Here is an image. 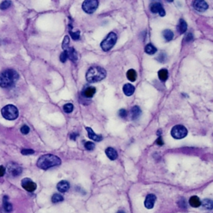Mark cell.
I'll use <instances>...</instances> for the list:
<instances>
[{
	"mask_svg": "<svg viewBox=\"0 0 213 213\" xmlns=\"http://www.w3.org/2000/svg\"><path fill=\"white\" fill-rule=\"evenodd\" d=\"M10 5H11L10 1H4V2H2L1 4H0V9H2V10H5V9H7V8H8L10 7Z\"/></svg>",
	"mask_w": 213,
	"mask_h": 213,
	"instance_id": "obj_30",
	"label": "cell"
},
{
	"mask_svg": "<svg viewBox=\"0 0 213 213\" xmlns=\"http://www.w3.org/2000/svg\"><path fill=\"white\" fill-rule=\"evenodd\" d=\"M78 136V134L77 132H72V133H71V135H70V138H71V140L75 141Z\"/></svg>",
	"mask_w": 213,
	"mask_h": 213,
	"instance_id": "obj_40",
	"label": "cell"
},
{
	"mask_svg": "<svg viewBox=\"0 0 213 213\" xmlns=\"http://www.w3.org/2000/svg\"><path fill=\"white\" fill-rule=\"evenodd\" d=\"M186 42H191L192 41L193 39H194V38H193V35L192 33H188L187 34H186Z\"/></svg>",
	"mask_w": 213,
	"mask_h": 213,
	"instance_id": "obj_37",
	"label": "cell"
},
{
	"mask_svg": "<svg viewBox=\"0 0 213 213\" xmlns=\"http://www.w3.org/2000/svg\"><path fill=\"white\" fill-rule=\"evenodd\" d=\"M156 200H157V197H156V196L153 195V194H149V195H148L144 202V205L145 206H146V208H148V209L153 208L155 202H156Z\"/></svg>",
	"mask_w": 213,
	"mask_h": 213,
	"instance_id": "obj_12",
	"label": "cell"
},
{
	"mask_svg": "<svg viewBox=\"0 0 213 213\" xmlns=\"http://www.w3.org/2000/svg\"><path fill=\"white\" fill-rule=\"evenodd\" d=\"M22 186L29 192H34L37 188V184L32 181L30 178H24L22 180Z\"/></svg>",
	"mask_w": 213,
	"mask_h": 213,
	"instance_id": "obj_8",
	"label": "cell"
},
{
	"mask_svg": "<svg viewBox=\"0 0 213 213\" xmlns=\"http://www.w3.org/2000/svg\"><path fill=\"white\" fill-rule=\"evenodd\" d=\"M69 188H70V185L67 181H61L57 185V189L59 190V192H66L68 191Z\"/></svg>",
	"mask_w": 213,
	"mask_h": 213,
	"instance_id": "obj_14",
	"label": "cell"
},
{
	"mask_svg": "<svg viewBox=\"0 0 213 213\" xmlns=\"http://www.w3.org/2000/svg\"><path fill=\"white\" fill-rule=\"evenodd\" d=\"M59 59H60V61L62 62H65L66 61H67V59H68V53H67V52L66 51H63L60 54V57H59Z\"/></svg>",
	"mask_w": 213,
	"mask_h": 213,
	"instance_id": "obj_34",
	"label": "cell"
},
{
	"mask_svg": "<svg viewBox=\"0 0 213 213\" xmlns=\"http://www.w3.org/2000/svg\"><path fill=\"white\" fill-rule=\"evenodd\" d=\"M158 78L162 81V82H165L167 81V79L168 78V71L165 68L161 69L158 72Z\"/></svg>",
	"mask_w": 213,
	"mask_h": 213,
	"instance_id": "obj_21",
	"label": "cell"
},
{
	"mask_svg": "<svg viewBox=\"0 0 213 213\" xmlns=\"http://www.w3.org/2000/svg\"><path fill=\"white\" fill-rule=\"evenodd\" d=\"M156 143L157 145H159V146H162V145H163V141H162V138H159L157 140V141H156Z\"/></svg>",
	"mask_w": 213,
	"mask_h": 213,
	"instance_id": "obj_41",
	"label": "cell"
},
{
	"mask_svg": "<svg viewBox=\"0 0 213 213\" xmlns=\"http://www.w3.org/2000/svg\"><path fill=\"white\" fill-rule=\"evenodd\" d=\"M5 172H6V169H5L4 166H0V177L4 176V174H5Z\"/></svg>",
	"mask_w": 213,
	"mask_h": 213,
	"instance_id": "obj_39",
	"label": "cell"
},
{
	"mask_svg": "<svg viewBox=\"0 0 213 213\" xmlns=\"http://www.w3.org/2000/svg\"><path fill=\"white\" fill-rule=\"evenodd\" d=\"M106 70L98 66L91 67L87 72L86 79L89 83H97L106 78Z\"/></svg>",
	"mask_w": 213,
	"mask_h": 213,
	"instance_id": "obj_3",
	"label": "cell"
},
{
	"mask_svg": "<svg viewBox=\"0 0 213 213\" xmlns=\"http://www.w3.org/2000/svg\"><path fill=\"white\" fill-rule=\"evenodd\" d=\"M98 6V1L97 0H86L83 4V9L87 14H93Z\"/></svg>",
	"mask_w": 213,
	"mask_h": 213,
	"instance_id": "obj_7",
	"label": "cell"
},
{
	"mask_svg": "<svg viewBox=\"0 0 213 213\" xmlns=\"http://www.w3.org/2000/svg\"><path fill=\"white\" fill-rule=\"evenodd\" d=\"M162 36L163 38H165L167 41H171L172 40V38L174 37V34L170 29H165L164 31L162 32Z\"/></svg>",
	"mask_w": 213,
	"mask_h": 213,
	"instance_id": "obj_26",
	"label": "cell"
},
{
	"mask_svg": "<svg viewBox=\"0 0 213 213\" xmlns=\"http://www.w3.org/2000/svg\"><path fill=\"white\" fill-rule=\"evenodd\" d=\"M70 35H71V37H72V38L73 39V40L78 41V40L79 39V38H80V32L79 31H77V32L70 31Z\"/></svg>",
	"mask_w": 213,
	"mask_h": 213,
	"instance_id": "obj_32",
	"label": "cell"
},
{
	"mask_svg": "<svg viewBox=\"0 0 213 213\" xmlns=\"http://www.w3.org/2000/svg\"><path fill=\"white\" fill-rule=\"evenodd\" d=\"M61 159L55 155L46 154L43 155L38 158L37 162V166L40 169L47 170L53 167H57L61 164Z\"/></svg>",
	"mask_w": 213,
	"mask_h": 213,
	"instance_id": "obj_2",
	"label": "cell"
},
{
	"mask_svg": "<svg viewBox=\"0 0 213 213\" xmlns=\"http://www.w3.org/2000/svg\"><path fill=\"white\" fill-rule=\"evenodd\" d=\"M117 213H125V212H124L123 211H118Z\"/></svg>",
	"mask_w": 213,
	"mask_h": 213,
	"instance_id": "obj_42",
	"label": "cell"
},
{
	"mask_svg": "<svg viewBox=\"0 0 213 213\" xmlns=\"http://www.w3.org/2000/svg\"><path fill=\"white\" fill-rule=\"evenodd\" d=\"M8 171L9 172V174L13 176H17L22 173L23 170H22V167L12 162L8 167Z\"/></svg>",
	"mask_w": 213,
	"mask_h": 213,
	"instance_id": "obj_10",
	"label": "cell"
},
{
	"mask_svg": "<svg viewBox=\"0 0 213 213\" xmlns=\"http://www.w3.org/2000/svg\"><path fill=\"white\" fill-rule=\"evenodd\" d=\"M141 109H140V107H139L138 106H134L132 108V110H131L132 118L133 120L137 119V118L141 115Z\"/></svg>",
	"mask_w": 213,
	"mask_h": 213,
	"instance_id": "obj_20",
	"label": "cell"
},
{
	"mask_svg": "<svg viewBox=\"0 0 213 213\" xmlns=\"http://www.w3.org/2000/svg\"><path fill=\"white\" fill-rule=\"evenodd\" d=\"M20 131H21V132H22L23 134L26 135V134H28V132H29V131H30V129H29V127H28V126H27V125H24L23 127H21Z\"/></svg>",
	"mask_w": 213,
	"mask_h": 213,
	"instance_id": "obj_35",
	"label": "cell"
},
{
	"mask_svg": "<svg viewBox=\"0 0 213 213\" xmlns=\"http://www.w3.org/2000/svg\"><path fill=\"white\" fill-rule=\"evenodd\" d=\"M21 152L23 155H31L34 153V151L32 149H24V150H22Z\"/></svg>",
	"mask_w": 213,
	"mask_h": 213,
	"instance_id": "obj_36",
	"label": "cell"
},
{
	"mask_svg": "<svg viewBox=\"0 0 213 213\" xmlns=\"http://www.w3.org/2000/svg\"><path fill=\"white\" fill-rule=\"evenodd\" d=\"M171 134H172V138H175V139H182L187 135V130L182 125H176L172 127Z\"/></svg>",
	"mask_w": 213,
	"mask_h": 213,
	"instance_id": "obj_6",
	"label": "cell"
},
{
	"mask_svg": "<svg viewBox=\"0 0 213 213\" xmlns=\"http://www.w3.org/2000/svg\"><path fill=\"white\" fill-rule=\"evenodd\" d=\"M106 155L107 156V157L109 158L110 160H116L117 158V151L113 148H107L106 149Z\"/></svg>",
	"mask_w": 213,
	"mask_h": 213,
	"instance_id": "obj_17",
	"label": "cell"
},
{
	"mask_svg": "<svg viewBox=\"0 0 213 213\" xmlns=\"http://www.w3.org/2000/svg\"><path fill=\"white\" fill-rule=\"evenodd\" d=\"M127 77L131 82H135L137 79V72L134 69H129L127 72Z\"/></svg>",
	"mask_w": 213,
	"mask_h": 213,
	"instance_id": "obj_24",
	"label": "cell"
},
{
	"mask_svg": "<svg viewBox=\"0 0 213 213\" xmlns=\"http://www.w3.org/2000/svg\"><path fill=\"white\" fill-rule=\"evenodd\" d=\"M4 208L7 212H10L11 211L13 210V206L8 202V196H4Z\"/></svg>",
	"mask_w": 213,
	"mask_h": 213,
	"instance_id": "obj_22",
	"label": "cell"
},
{
	"mask_svg": "<svg viewBox=\"0 0 213 213\" xmlns=\"http://www.w3.org/2000/svg\"><path fill=\"white\" fill-rule=\"evenodd\" d=\"M86 130L87 131V135H88V138H89L90 139H92L93 141H100L103 140V137L100 136V135H97L96 133L93 132V130L92 128L86 127Z\"/></svg>",
	"mask_w": 213,
	"mask_h": 213,
	"instance_id": "obj_13",
	"label": "cell"
},
{
	"mask_svg": "<svg viewBox=\"0 0 213 213\" xmlns=\"http://www.w3.org/2000/svg\"><path fill=\"white\" fill-rule=\"evenodd\" d=\"M2 115L7 120H15L18 117V110L13 104H8L2 108Z\"/></svg>",
	"mask_w": 213,
	"mask_h": 213,
	"instance_id": "obj_4",
	"label": "cell"
},
{
	"mask_svg": "<svg viewBox=\"0 0 213 213\" xmlns=\"http://www.w3.org/2000/svg\"><path fill=\"white\" fill-rule=\"evenodd\" d=\"M95 93H96V88L94 87H87L83 90V95L85 97L90 98V97H93Z\"/></svg>",
	"mask_w": 213,
	"mask_h": 213,
	"instance_id": "obj_16",
	"label": "cell"
},
{
	"mask_svg": "<svg viewBox=\"0 0 213 213\" xmlns=\"http://www.w3.org/2000/svg\"><path fill=\"white\" fill-rule=\"evenodd\" d=\"M62 201H63V196L59 194V193H56L52 196V202L53 203H59L60 202H62Z\"/></svg>",
	"mask_w": 213,
	"mask_h": 213,
	"instance_id": "obj_28",
	"label": "cell"
},
{
	"mask_svg": "<svg viewBox=\"0 0 213 213\" xmlns=\"http://www.w3.org/2000/svg\"><path fill=\"white\" fill-rule=\"evenodd\" d=\"M186 29H187V24H186V23L183 19H180L178 25H177V31L180 33H184L186 31Z\"/></svg>",
	"mask_w": 213,
	"mask_h": 213,
	"instance_id": "obj_19",
	"label": "cell"
},
{
	"mask_svg": "<svg viewBox=\"0 0 213 213\" xmlns=\"http://www.w3.org/2000/svg\"><path fill=\"white\" fill-rule=\"evenodd\" d=\"M69 48V37L68 36H65L64 37V40H63V43H62V48L63 50L66 51L68 48Z\"/></svg>",
	"mask_w": 213,
	"mask_h": 213,
	"instance_id": "obj_31",
	"label": "cell"
},
{
	"mask_svg": "<svg viewBox=\"0 0 213 213\" xmlns=\"http://www.w3.org/2000/svg\"><path fill=\"white\" fill-rule=\"evenodd\" d=\"M193 8L198 12H205L208 8V4L202 0H196L193 2Z\"/></svg>",
	"mask_w": 213,
	"mask_h": 213,
	"instance_id": "obj_11",
	"label": "cell"
},
{
	"mask_svg": "<svg viewBox=\"0 0 213 213\" xmlns=\"http://www.w3.org/2000/svg\"><path fill=\"white\" fill-rule=\"evenodd\" d=\"M157 49L156 48V47H154V46L152 44H151V43L146 45V47H145V52H146L148 54H149V55L154 54V53L157 52Z\"/></svg>",
	"mask_w": 213,
	"mask_h": 213,
	"instance_id": "obj_25",
	"label": "cell"
},
{
	"mask_svg": "<svg viewBox=\"0 0 213 213\" xmlns=\"http://www.w3.org/2000/svg\"><path fill=\"white\" fill-rule=\"evenodd\" d=\"M63 110H64V112L67 113H72V110H73V105H72V103H67V104H65V105L63 106Z\"/></svg>",
	"mask_w": 213,
	"mask_h": 213,
	"instance_id": "obj_29",
	"label": "cell"
},
{
	"mask_svg": "<svg viewBox=\"0 0 213 213\" xmlns=\"http://www.w3.org/2000/svg\"><path fill=\"white\" fill-rule=\"evenodd\" d=\"M122 90H123V93H125V95L130 97L134 93L135 87L134 86H133V85H132L131 83H127V84H125V85L123 86Z\"/></svg>",
	"mask_w": 213,
	"mask_h": 213,
	"instance_id": "obj_15",
	"label": "cell"
},
{
	"mask_svg": "<svg viewBox=\"0 0 213 213\" xmlns=\"http://www.w3.org/2000/svg\"><path fill=\"white\" fill-rule=\"evenodd\" d=\"M127 111L125 110V109H121V110L119 111V116H120L121 117L125 118V117H127Z\"/></svg>",
	"mask_w": 213,
	"mask_h": 213,
	"instance_id": "obj_38",
	"label": "cell"
},
{
	"mask_svg": "<svg viewBox=\"0 0 213 213\" xmlns=\"http://www.w3.org/2000/svg\"><path fill=\"white\" fill-rule=\"evenodd\" d=\"M117 35L113 32H111L106 38L101 43V48L103 51H109L117 43Z\"/></svg>",
	"mask_w": 213,
	"mask_h": 213,
	"instance_id": "obj_5",
	"label": "cell"
},
{
	"mask_svg": "<svg viewBox=\"0 0 213 213\" xmlns=\"http://www.w3.org/2000/svg\"><path fill=\"white\" fill-rule=\"evenodd\" d=\"M150 9H151V13H153V14H158L162 17L165 16V10L163 8L162 4L161 3H159V2L151 3V5H150Z\"/></svg>",
	"mask_w": 213,
	"mask_h": 213,
	"instance_id": "obj_9",
	"label": "cell"
},
{
	"mask_svg": "<svg viewBox=\"0 0 213 213\" xmlns=\"http://www.w3.org/2000/svg\"><path fill=\"white\" fill-rule=\"evenodd\" d=\"M84 147H85V148H86L87 150L92 151V150H93V149L95 148V145H94V143L92 142V141H87L86 143L84 144Z\"/></svg>",
	"mask_w": 213,
	"mask_h": 213,
	"instance_id": "obj_33",
	"label": "cell"
},
{
	"mask_svg": "<svg viewBox=\"0 0 213 213\" xmlns=\"http://www.w3.org/2000/svg\"><path fill=\"white\" fill-rule=\"evenodd\" d=\"M201 205H202L206 209H212L213 208V202L211 199H204L202 202H201Z\"/></svg>",
	"mask_w": 213,
	"mask_h": 213,
	"instance_id": "obj_27",
	"label": "cell"
},
{
	"mask_svg": "<svg viewBox=\"0 0 213 213\" xmlns=\"http://www.w3.org/2000/svg\"><path fill=\"white\" fill-rule=\"evenodd\" d=\"M189 204L193 207H198L201 206V201L196 196H192L189 200Z\"/></svg>",
	"mask_w": 213,
	"mask_h": 213,
	"instance_id": "obj_23",
	"label": "cell"
},
{
	"mask_svg": "<svg viewBox=\"0 0 213 213\" xmlns=\"http://www.w3.org/2000/svg\"><path fill=\"white\" fill-rule=\"evenodd\" d=\"M19 78L17 73L14 69H6L0 73V87L4 88H9L15 85Z\"/></svg>",
	"mask_w": 213,
	"mask_h": 213,
	"instance_id": "obj_1",
	"label": "cell"
},
{
	"mask_svg": "<svg viewBox=\"0 0 213 213\" xmlns=\"http://www.w3.org/2000/svg\"><path fill=\"white\" fill-rule=\"evenodd\" d=\"M66 52H67V53H68V59H71L73 62H77V60H78V53H77V52H76V50L74 48H68L66 50Z\"/></svg>",
	"mask_w": 213,
	"mask_h": 213,
	"instance_id": "obj_18",
	"label": "cell"
}]
</instances>
